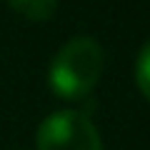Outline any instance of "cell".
<instances>
[{
	"mask_svg": "<svg viewBox=\"0 0 150 150\" xmlns=\"http://www.w3.org/2000/svg\"><path fill=\"white\" fill-rule=\"evenodd\" d=\"M103 48L93 38H73L58 50L50 63V90L65 100H78L95 88L103 75Z\"/></svg>",
	"mask_w": 150,
	"mask_h": 150,
	"instance_id": "obj_1",
	"label": "cell"
},
{
	"mask_svg": "<svg viewBox=\"0 0 150 150\" xmlns=\"http://www.w3.org/2000/svg\"><path fill=\"white\" fill-rule=\"evenodd\" d=\"M38 150H103V143L83 112L58 110L38 128Z\"/></svg>",
	"mask_w": 150,
	"mask_h": 150,
	"instance_id": "obj_2",
	"label": "cell"
},
{
	"mask_svg": "<svg viewBox=\"0 0 150 150\" xmlns=\"http://www.w3.org/2000/svg\"><path fill=\"white\" fill-rule=\"evenodd\" d=\"M8 5L18 13V15L28 18L33 23L50 20L58 10V0H8Z\"/></svg>",
	"mask_w": 150,
	"mask_h": 150,
	"instance_id": "obj_3",
	"label": "cell"
},
{
	"mask_svg": "<svg viewBox=\"0 0 150 150\" xmlns=\"http://www.w3.org/2000/svg\"><path fill=\"white\" fill-rule=\"evenodd\" d=\"M135 80H138L140 93L150 100V43H145V48L140 50V55H138V63H135Z\"/></svg>",
	"mask_w": 150,
	"mask_h": 150,
	"instance_id": "obj_4",
	"label": "cell"
}]
</instances>
